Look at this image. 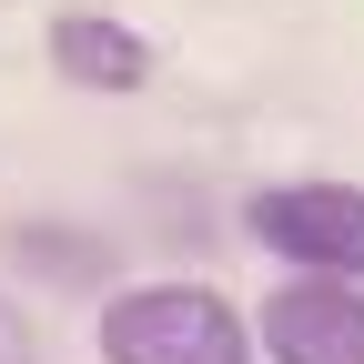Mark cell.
<instances>
[{
	"label": "cell",
	"instance_id": "4",
	"mask_svg": "<svg viewBox=\"0 0 364 364\" xmlns=\"http://www.w3.org/2000/svg\"><path fill=\"white\" fill-rule=\"evenodd\" d=\"M51 71L71 91H142L152 81V51H142V31H122L102 11H61L51 21Z\"/></svg>",
	"mask_w": 364,
	"mask_h": 364
},
{
	"label": "cell",
	"instance_id": "1",
	"mask_svg": "<svg viewBox=\"0 0 364 364\" xmlns=\"http://www.w3.org/2000/svg\"><path fill=\"white\" fill-rule=\"evenodd\" d=\"M102 354L112 364H243L253 324L213 284H142L102 314Z\"/></svg>",
	"mask_w": 364,
	"mask_h": 364
},
{
	"label": "cell",
	"instance_id": "2",
	"mask_svg": "<svg viewBox=\"0 0 364 364\" xmlns=\"http://www.w3.org/2000/svg\"><path fill=\"white\" fill-rule=\"evenodd\" d=\"M243 223H253V243H273L284 263L364 284V193L354 182H263Z\"/></svg>",
	"mask_w": 364,
	"mask_h": 364
},
{
	"label": "cell",
	"instance_id": "3",
	"mask_svg": "<svg viewBox=\"0 0 364 364\" xmlns=\"http://www.w3.org/2000/svg\"><path fill=\"white\" fill-rule=\"evenodd\" d=\"M263 354L273 364H364V294L334 273H304L263 304Z\"/></svg>",
	"mask_w": 364,
	"mask_h": 364
},
{
	"label": "cell",
	"instance_id": "5",
	"mask_svg": "<svg viewBox=\"0 0 364 364\" xmlns=\"http://www.w3.org/2000/svg\"><path fill=\"white\" fill-rule=\"evenodd\" d=\"M0 364H41V354H31V324H21L11 304H0Z\"/></svg>",
	"mask_w": 364,
	"mask_h": 364
}]
</instances>
